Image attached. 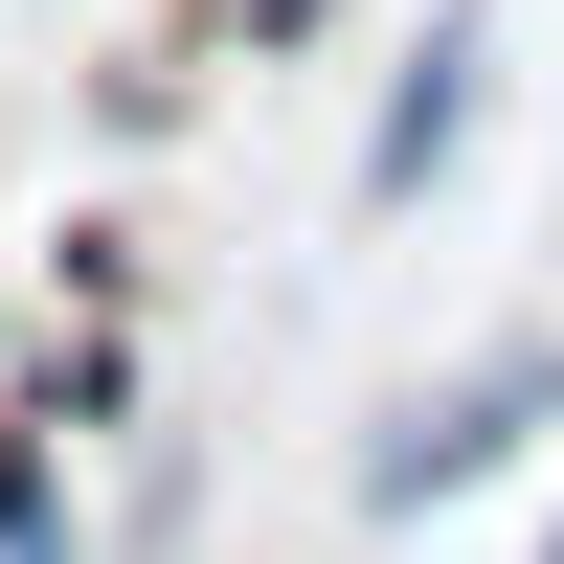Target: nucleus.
<instances>
[{"mask_svg":"<svg viewBox=\"0 0 564 564\" xmlns=\"http://www.w3.org/2000/svg\"><path fill=\"white\" fill-rule=\"evenodd\" d=\"M475 68H497V0H452L430 45L384 68V135H361V204H430L452 181V135H475Z\"/></svg>","mask_w":564,"mask_h":564,"instance_id":"obj_2","label":"nucleus"},{"mask_svg":"<svg viewBox=\"0 0 564 564\" xmlns=\"http://www.w3.org/2000/svg\"><path fill=\"white\" fill-rule=\"evenodd\" d=\"M542 564H564V520H542Z\"/></svg>","mask_w":564,"mask_h":564,"instance_id":"obj_4","label":"nucleus"},{"mask_svg":"<svg viewBox=\"0 0 564 564\" xmlns=\"http://www.w3.org/2000/svg\"><path fill=\"white\" fill-rule=\"evenodd\" d=\"M520 430H564V339H497V361H452V384L406 406L384 452H361V520H430V497H475Z\"/></svg>","mask_w":564,"mask_h":564,"instance_id":"obj_1","label":"nucleus"},{"mask_svg":"<svg viewBox=\"0 0 564 564\" xmlns=\"http://www.w3.org/2000/svg\"><path fill=\"white\" fill-rule=\"evenodd\" d=\"M226 23H249V45H316V23H339V0H226Z\"/></svg>","mask_w":564,"mask_h":564,"instance_id":"obj_3","label":"nucleus"}]
</instances>
